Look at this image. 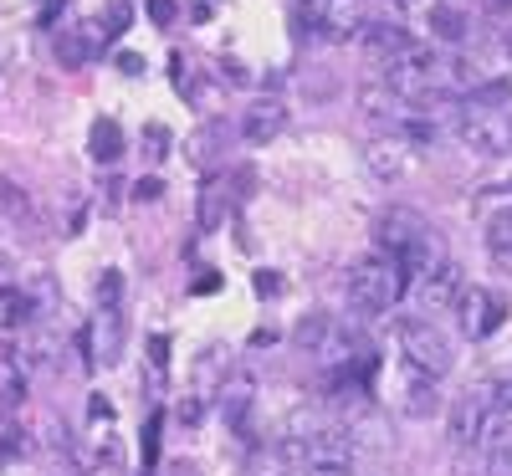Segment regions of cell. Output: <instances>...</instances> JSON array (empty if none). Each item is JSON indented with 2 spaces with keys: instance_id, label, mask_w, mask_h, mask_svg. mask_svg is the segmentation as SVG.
Masks as SVG:
<instances>
[{
  "instance_id": "cell-1",
  "label": "cell",
  "mask_w": 512,
  "mask_h": 476,
  "mask_svg": "<svg viewBox=\"0 0 512 476\" xmlns=\"http://www.w3.org/2000/svg\"><path fill=\"white\" fill-rule=\"evenodd\" d=\"M405 287H410V282H405L400 262H395V256H384V251L359 256V262L349 267V277H344L349 308H354L359 318H379V313H390L395 302H400V292H405Z\"/></svg>"
},
{
  "instance_id": "cell-2",
  "label": "cell",
  "mask_w": 512,
  "mask_h": 476,
  "mask_svg": "<svg viewBox=\"0 0 512 476\" xmlns=\"http://www.w3.org/2000/svg\"><path fill=\"white\" fill-rule=\"evenodd\" d=\"M277 456L292 466V476H354V441L344 430H313L277 446Z\"/></svg>"
},
{
  "instance_id": "cell-3",
  "label": "cell",
  "mask_w": 512,
  "mask_h": 476,
  "mask_svg": "<svg viewBox=\"0 0 512 476\" xmlns=\"http://www.w3.org/2000/svg\"><path fill=\"white\" fill-rule=\"evenodd\" d=\"M400 354H405V369L410 374H425V379H446L451 364H456L451 338L431 318H405L400 323Z\"/></svg>"
},
{
  "instance_id": "cell-4",
  "label": "cell",
  "mask_w": 512,
  "mask_h": 476,
  "mask_svg": "<svg viewBox=\"0 0 512 476\" xmlns=\"http://www.w3.org/2000/svg\"><path fill=\"white\" fill-rule=\"evenodd\" d=\"M384 88H390L395 98H405V103L441 98V57L415 41L405 57H395L390 67H384Z\"/></svg>"
},
{
  "instance_id": "cell-5",
  "label": "cell",
  "mask_w": 512,
  "mask_h": 476,
  "mask_svg": "<svg viewBox=\"0 0 512 476\" xmlns=\"http://www.w3.org/2000/svg\"><path fill=\"white\" fill-rule=\"evenodd\" d=\"M297 343L318 359V364H328V369H338V364H354V359H364V343L344 328V323H333L328 313H313V318H303L297 323Z\"/></svg>"
},
{
  "instance_id": "cell-6",
  "label": "cell",
  "mask_w": 512,
  "mask_h": 476,
  "mask_svg": "<svg viewBox=\"0 0 512 476\" xmlns=\"http://www.w3.org/2000/svg\"><path fill=\"white\" fill-rule=\"evenodd\" d=\"M456 139L482 159H502V154H512V118L502 108H461Z\"/></svg>"
},
{
  "instance_id": "cell-7",
  "label": "cell",
  "mask_w": 512,
  "mask_h": 476,
  "mask_svg": "<svg viewBox=\"0 0 512 476\" xmlns=\"http://www.w3.org/2000/svg\"><path fill=\"white\" fill-rule=\"evenodd\" d=\"M456 313H461V333L466 338H487V333H497L507 323V302L497 292H487V287H461Z\"/></svg>"
},
{
  "instance_id": "cell-8",
  "label": "cell",
  "mask_w": 512,
  "mask_h": 476,
  "mask_svg": "<svg viewBox=\"0 0 512 476\" xmlns=\"http://www.w3.org/2000/svg\"><path fill=\"white\" fill-rule=\"evenodd\" d=\"M415 308L420 313H446V308H456V297H461V267L451 262V256H446V262H436L431 272H420L415 282Z\"/></svg>"
},
{
  "instance_id": "cell-9",
  "label": "cell",
  "mask_w": 512,
  "mask_h": 476,
  "mask_svg": "<svg viewBox=\"0 0 512 476\" xmlns=\"http://www.w3.org/2000/svg\"><path fill=\"white\" fill-rule=\"evenodd\" d=\"M123 338H128L123 302H98V318H93V364L113 369L123 359Z\"/></svg>"
},
{
  "instance_id": "cell-10",
  "label": "cell",
  "mask_w": 512,
  "mask_h": 476,
  "mask_svg": "<svg viewBox=\"0 0 512 476\" xmlns=\"http://www.w3.org/2000/svg\"><path fill=\"white\" fill-rule=\"evenodd\" d=\"M226 139H231V128H226L221 118H205L195 134L185 139V159H190L195 169H205V175H216V169L226 164Z\"/></svg>"
},
{
  "instance_id": "cell-11",
  "label": "cell",
  "mask_w": 512,
  "mask_h": 476,
  "mask_svg": "<svg viewBox=\"0 0 512 476\" xmlns=\"http://www.w3.org/2000/svg\"><path fill=\"white\" fill-rule=\"evenodd\" d=\"M359 41H364V52H369L374 62H384V67H390L395 57H405V52L415 47L410 31L395 26V21H364V26H359Z\"/></svg>"
},
{
  "instance_id": "cell-12",
  "label": "cell",
  "mask_w": 512,
  "mask_h": 476,
  "mask_svg": "<svg viewBox=\"0 0 512 476\" xmlns=\"http://www.w3.org/2000/svg\"><path fill=\"white\" fill-rule=\"evenodd\" d=\"M287 128V108L277 103V98H262L256 108H246V118H241V139L251 144V149H267L277 134Z\"/></svg>"
},
{
  "instance_id": "cell-13",
  "label": "cell",
  "mask_w": 512,
  "mask_h": 476,
  "mask_svg": "<svg viewBox=\"0 0 512 476\" xmlns=\"http://www.w3.org/2000/svg\"><path fill=\"white\" fill-rule=\"evenodd\" d=\"M103 21H88V26H77V31H62V41H57V57H62V67H88L98 52H103Z\"/></svg>"
},
{
  "instance_id": "cell-14",
  "label": "cell",
  "mask_w": 512,
  "mask_h": 476,
  "mask_svg": "<svg viewBox=\"0 0 512 476\" xmlns=\"http://www.w3.org/2000/svg\"><path fill=\"white\" fill-rule=\"evenodd\" d=\"M482 420H487V395H461L451 405V441L456 446H482Z\"/></svg>"
},
{
  "instance_id": "cell-15",
  "label": "cell",
  "mask_w": 512,
  "mask_h": 476,
  "mask_svg": "<svg viewBox=\"0 0 512 476\" xmlns=\"http://www.w3.org/2000/svg\"><path fill=\"white\" fill-rule=\"evenodd\" d=\"M364 164L374 169L379 180H400L405 169H410V149H405V139H374L364 149Z\"/></svg>"
},
{
  "instance_id": "cell-16",
  "label": "cell",
  "mask_w": 512,
  "mask_h": 476,
  "mask_svg": "<svg viewBox=\"0 0 512 476\" xmlns=\"http://www.w3.org/2000/svg\"><path fill=\"white\" fill-rule=\"evenodd\" d=\"M36 313V297L26 287H0V333H21Z\"/></svg>"
},
{
  "instance_id": "cell-17",
  "label": "cell",
  "mask_w": 512,
  "mask_h": 476,
  "mask_svg": "<svg viewBox=\"0 0 512 476\" xmlns=\"http://www.w3.org/2000/svg\"><path fill=\"white\" fill-rule=\"evenodd\" d=\"M487 251H492V262L502 272H512V205L497 210L492 221H487Z\"/></svg>"
},
{
  "instance_id": "cell-18",
  "label": "cell",
  "mask_w": 512,
  "mask_h": 476,
  "mask_svg": "<svg viewBox=\"0 0 512 476\" xmlns=\"http://www.w3.org/2000/svg\"><path fill=\"white\" fill-rule=\"evenodd\" d=\"M88 149H93L98 164H113V159L123 154V128H118L113 118H98V123H93V134H88Z\"/></svg>"
},
{
  "instance_id": "cell-19",
  "label": "cell",
  "mask_w": 512,
  "mask_h": 476,
  "mask_svg": "<svg viewBox=\"0 0 512 476\" xmlns=\"http://www.w3.org/2000/svg\"><path fill=\"white\" fill-rule=\"evenodd\" d=\"M405 415L425 420V415H436L441 410V395H436V379H425V374H410V389H405Z\"/></svg>"
},
{
  "instance_id": "cell-20",
  "label": "cell",
  "mask_w": 512,
  "mask_h": 476,
  "mask_svg": "<svg viewBox=\"0 0 512 476\" xmlns=\"http://www.w3.org/2000/svg\"><path fill=\"white\" fill-rule=\"evenodd\" d=\"M221 226H226V185L205 180V190H200V231H221Z\"/></svg>"
},
{
  "instance_id": "cell-21",
  "label": "cell",
  "mask_w": 512,
  "mask_h": 476,
  "mask_svg": "<svg viewBox=\"0 0 512 476\" xmlns=\"http://www.w3.org/2000/svg\"><path fill=\"white\" fill-rule=\"evenodd\" d=\"M466 31H472V21H466L461 11L431 6V36H441V41H466Z\"/></svg>"
},
{
  "instance_id": "cell-22",
  "label": "cell",
  "mask_w": 512,
  "mask_h": 476,
  "mask_svg": "<svg viewBox=\"0 0 512 476\" xmlns=\"http://www.w3.org/2000/svg\"><path fill=\"white\" fill-rule=\"evenodd\" d=\"M21 389H26L21 369H16V364H6V359H0V425H6V415L16 410V400H21Z\"/></svg>"
},
{
  "instance_id": "cell-23",
  "label": "cell",
  "mask_w": 512,
  "mask_h": 476,
  "mask_svg": "<svg viewBox=\"0 0 512 476\" xmlns=\"http://www.w3.org/2000/svg\"><path fill=\"white\" fill-rule=\"evenodd\" d=\"M502 103H512V82L502 77V82H477L472 93H466V108H502Z\"/></svg>"
},
{
  "instance_id": "cell-24",
  "label": "cell",
  "mask_w": 512,
  "mask_h": 476,
  "mask_svg": "<svg viewBox=\"0 0 512 476\" xmlns=\"http://www.w3.org/2000/svg\"><path fill=\"white\" fill-rule=\"evenodd\" d=\"M400 103H405V98H395L390 88H359V108H364L369 118H395Z\"/></svg>"
},
{
  "instance_id": "cell-25",
  "label": "cell",
  "mask_w": 512,
  "mask_h": 476,
  "mask_svg": "<svg viewBox=\"0 0 512 476\" xmlns=\"http://www.w3.org/2000/svg\"><path fill=\"white\" fill-rule=\"evenodd\" d=\"M31 441H26V430L21 425H0V456H26Z\"/></svg>"
},
{
  "instance_id": "cell-26",
  "label": "cell",
  "mask_w": 512,
  "mask_h": 476,
  "mask_svg": "<svg viewBox=\"0 0 512 476\" xmlns=\"http://www.w3.org/2000/svg\"><path fill=\"white\" fill-rule=\"evenodd\" d=\"M128 21H134V6H128V0H113L108 6V26H103V36L113 41V36H123L128 31Z\"/></svg>"
},
{
  "instance_id": "cell-27",
  "label": "cell",
  "mask_w": 512,
  "mask_h": 476,
  "mask_svg": "<svg viewBox=\"0 0 512 476\" xmlns=\"http://www.w3.org/2000/svg\"><path fill=\"white\" fill-rule=\"evenodd\" d=\"M487 466H492V476H512V436H502V441L487 451Z\"/></svg>"
},
{
  "instance_id": "cell-28",
  "label": "cell",
  "mask_w": 512,
  "mask_h": 476,
  "mask_svg": "<svg viewBox=\"0 0 512 476\" xmlns=\"http://www.w3.org/2000/svg\"><path fill=\"white\" fill-rule=\"evenodd\" d=\"M144 11H149V21H154V26H175V16H180L175 0H144Z\"/></svg>"
},
{
  "instance_id": "cell-29",
  "label": "cell",
  "mask_w": 512,
  "mask_h": 476,
  "mask_svg": "<svg viewBox=\"0 0 512 476\" xmlns=\"http://www.w3.org/2000/svg\"><path fill=\"white\" fill-rule=\"evenodd\" d=\"M144 144H149V159H164L169 154V128L164 123H149L144 128Z\"/></svg>"
},
{
  "instance_id": "cell-30",
  "label": "cell",
  "mask_w": 512,
  "mask_h": 476,
  "mask_svg": "<svg viewBox=\"0 0 512 476\" xmlns=\"http://www.w3.org/2000/svg\"><path fill=\"white\" fill-rule=\"evenodd\" d=\"M67 6H72V0H41V11H36V21H41V26H57V16H62Z\"/></svg>"
},
{
  "instance_id": "cell-31",
  "label": "cell",
  "mask_w": 512,
  "mask_h": 476,
  "mask_svg": "<svg viewBox=\"0 0 512 476\" xmlns=\"http://www.w3.org/2000/svg\"><path fill=\"white\" fill-rule=\"evenodd\" d=\"M118 72H123V77H139V72H144V57H139V52H118Z\"/></svg>"
},
{
  "instance_id": "cell-32",
  "label": "cell",
  "mask_w": 512,
  "mask_h": 476,
  "mask_svg": "<svg viewBox=\"0 0 512 476\" xmlns=\"http://www.w3.org/2000/svg\"><path fill=\"white\" fill-rule=\"evenodd\" d=\"M159 456V415L149 420V430H144V461H154Z\"/></svg>"
},
{
  "instance_id": "cell-33",
  "label": "cell",
  "mask_w": 512,
  "mask_h": 476,
  "mask_svg": "<svg viewBox=\"0 0 512 476\" xmlns=\"http://www.w3.org/2000/svg\"><path fill=\"white\" fill-rule=\"evenodd\" d=\"M159 190H164L159 180H139V185H134V200H159Z\"/></svg>"
},
{
  "instance_id": "cell-34",
  "label": "cell",
  "mask_w": 512,
  "mask_h": 476,
  "mask_svg": "<svg viewBox=\"0 0 512 476\" xmlns=\"http://www.w3.org/2000/svg\"><path fill=\"white\" fill-rule=\"evenodd\" d=\"M88 415H93V420H113V405H108V400H103V395H98V400H93V405H88Z\"/></svg>"
},
{
  "instance_id": "cell-35",
  "label": "cell",
  "mask_w": 512,
  "mask_h": 476,
  "mask_svg": "<svg viewBox=\"0 0 512 476\" xmlns=\"http://www.w3.org/2000/svg\"><path fill=\"white\" fill-rule=\"evenodd\" d=\"M256 292H282V277H272V272H262V277H256Z\"/></svg>"
},
{
  "instance_id": "cell-36",
  "label": "cell",
  "mask_w": 512,
  "mask_h": 476,
  "mask_svg": "<svg viewBox=\"0 0 512 476\" xmlns=\"http://www.w3.org/2000/svg\"><path fill=\"white\" fill-rule=\"evenodd\" d=\"M169 476H200L195 466H175V471H169Z\"/></svg>"
},
{
  "instance_id": "cell-37",
  "label": "cell",
  "mask_w": 512,
  "mask_h": 476,
  "mask_svg": "<svg viewBox=\"0 0 512 476\" xmlns=\"http://www.w3.org/2000/svg\"><path fill=\"white\" fill-rule=\"evenodd\" d=\"M395 6H415V0H395Z\"/></svg>"
}]
</instances>
